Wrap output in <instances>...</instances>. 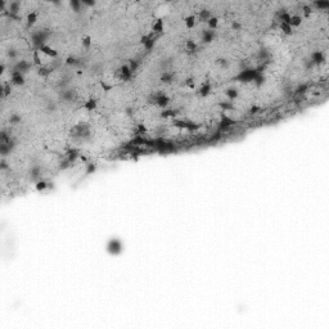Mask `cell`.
I'll use <instances>...</instances> for the list:
<instances>
[{
	"label": "cell",
	"instance_id": "6da1fadb",
	"mask_svg": "<svg viewBox=\"0 0 329 329\" xmlns=\"http://www.w3.org/2000/svg\"><path fill=\"white\" fill-rule=\"evenodd\" d=\"M50 36V32L46 30H39V31H34L31 34V41H32V45L35 48V50H40V49L46 45L48 39Z\"/></svg>",
	"mask_w": 329,
	"mask_h": 329
},
{
	"label": "cell",
	"instance_id": "7a4b0ae2",
	"mask_svg": "<svg viewBox=\"0 0 329 329\" xmlns=\"http://www.w3.org/2000/svg\"><path fill=\"white\" fill-rule=\"evenodd\" d=\"M71 136L76 139H86L90 136V127L86 123H77L71 130Z\"/></svg>",
	"mask_w": 329,
	"mask_h": 329
},
{
	"label": "cell",
	"instance_id": "3957f363",
	"mask_svg": "<svg viewBox=\"0 0 329 329\" xmlns=\"http://www.w3.org/2000/svg\"><path fill=\"white\" fill-rule=\"evenodd\" d=\"M257 71H256V68H246V70H242L240 71V73L238 76H235V80H237V81H239V82H243V84H246V82H251V81H253L254 79H256V76H257Z\"/></svg>",
	"mask_w": 329,
	"mask_h": 329
},
{
	"label": "cell",
	"instance_id": "277c9868",
	"mask_svg": "<svg viewBox=\"0 0 329 329\" xmlns=\"http://www.w3.org/2000/svg\"><path fill=\"white\" fill-rule=\"evenodd\" d=\"M123 251V246L122 242L117 238H112L108 243H107V252L111 254V256H119Z\"/></svg>",
	"mask_w": 329,
	"mask_h": 329
},
{
	"label": "cell",
	"instance_id": "5b68a950",
	"mask_svg": "<svg viewBox=\"0 0 329 329\" xmlns=\"http://www.w3.org/2000/svg\"><path fill=\"white\" fill-rule=\"evenodd\" d=\"M151 101L153 104H156L157 107H161V108H165L170 104V98L167 97L163 91H157V93H154V94H152Z\"/></svg>",
	"mask_w": 329,
	"mask_h": 329
},
{
	"label": "cell",
	"instance_id": "8992f818",
	"mask_svg": "<svg viewBox=\"0 0 329 329\" xmlns=\"http://www.w3.org/2000/svg\"><path fill=\"white\" fill-rule=\"evenodd\" d=\"M116 75L119 76L122 81H129V80L131 79V76H133V72L130 71L129 64H122L119 70L116 71Z\"/></svg>",
	"mask_w": 329,
	"mask_h": 329
},
{
	"label": "cell",
	"instance_id": "52a82bcc",
	"mask_svg": "<svg viewBox=\"0 0 329 329\" xmlns=\"http://www.w3.org/2000/svg\"><path fill=\"white\" fill-rule=\"evenodd\" d=\"M14 147H16V141H14V139H12V140L8 141V143H4V144H0V154H2V157L5 158L7 156H9V154L13 152Z\"/></svg>",
	"mask_w": 329,
	"mask_h": 329
},
{
	"label": "cell",
	"instance_id": "ba28073f",
	"mask_svg": "<svg viewBox=\"0 0 329 329\" xmlns=\"http://www.w3.org/2000/svg\"><path fill=\"white\" fill-rule=\"evenodd\" d=\"M30 63L27 60H20V62H17V63L13 66V68H12V71H14V72H18V73H22V75H24V73H27V71L30 70Z\"/></svg>",
	"mask_w": 329,
	"mask_h": 329
},
{
	"label": "cell",
	"instance_id": "9c48e42d",
	"mask_svg": "<svg viewBox=\"0 0 329 329\" xmlns=\"http://www.w3.org/2000/svg\"><path fill=\"white\" fill-rule=\"evenodd\" d=\"M21 10V3L20 2H10L8 3V7H7V10L4 12L7 16H18Z\"/></svg>",
	"mask_w": 329,
	"mask_h": 329
},
{
	"label": "cell",
	"instance_id": "30bf717a",
	"mask_svg": "<svg viewBox=\"0 0 329 329\" xmlns=\"http://www.w3.org/2000/svg\"><path fill=\"white\" fill-rule=\"evenodd\" d=\"M28 179L34 183H38L39 180H41V169L39 165H35L30 169V172H28Z\"/></svg>",
	"mask_w": 329,
	"mask_h": 329
},
{
	"label": "cell",
	"instance_id": "8fae6325",
	"mask_svg": "<svg viewBox=\"0 0 329 329\" xmlns=\"http://www.w3.org/2000/svg\"><path fill=\"white\" fill-rule=\"evenodd\" d=\"M10 84L13 86H22L24 84V75L10 71Z\"/></svg>",
	"mask_w": 329,
	"mask_h": 329
},
{
	"label": "cell",
	"instance_id": "7c38bea8",
	"mask_svg": "<svg viewBox=\"0 0 329 329\" xmlns=\"http://www.w3.org/2000/svg\"><path fill=\"white\" fill-rule=\"evenodd\" d=\"M140 42L144 45L147 50H152L154 44H156V38H153V35H144V36H141Z\"/></svg>",
	"mask_w": 329,
	"mask_h": 329
},
{
	"label": "cell",
	"instance_id": "4fadbf2b",
	"mask_svg": "<svg viewBox=\"0 0 329 329\" xmlns=\"http://www.w3.org/2000/svg\"><path fill=\"white\" fill-rule=\"evenodd\" d=\"M310 60H311L315 66H319V64H323L325 62V55H324V53H323V52L316 50V52H313L311 53Z\"/></svg>",
	"mask_w": 329,
	"mask_h": 329
},
{
	"label": "cell",
	"instance_id": "5bb4252c",
	"mask_svg": "<svg viewBox=\"0 0 329 329\" xmlns=\"http://www.w3.org/2000/svg\"><path fill=\"white\" fill-rule=\"evenodd\" d=\"M215 39V32L212 30H203L201 35V40L203 44H211Z\"/></svg>",
	"mask_w": 329,
	"mask_h": 329
},
{
	"label": "cell",
	"instance_id": "9a60e30c",
	"mask_svg": "<svg viewBox=\"0 0 329 329\" xmlns=\"http://www.w3.org/2000/svg\"><path fill=\"white\" fill-rule=\"evenodd\" d=\"M39 52L44 53L45 55H48V57H52V58H55V57H58V52L55 50V49H53L52 46H49L48 44H46V45H44V46H42V48L40 49Z\"/></svg>",
	"mask_w": 329,
	"mask_h": 329
},
{
	"label": "cell",
	"instance_id": "2e32d148",
	"mask_svg": "<svg viewBox=\"0 0 329 329\" xmlns=\"http://www.w3.org/2000/svg\"><path fill=\"white\" fill-rule=\"evenodd\" d=\"M66 157L68 158V161H70L71 163H73L80 157V152H79V149H76V148H72V149H68L66 152Z\"/></svg>",
	"mask_w": 329,
	"mask_h": 329
},
{
	"label": "cell",
	"instance_id": "e0dca14e",
	"mask_svg": "<svg viewBox=\"0 0 329 329\" xmlns=\"http://www.w3.org/2000/svg\"><path fill=\"white\" fill-rule=\"evenodd\" d=\"M60 97L66 102H72L76 99V91L75 90H64V91H62Z\"/></svg>",
	"mask_w": 329,
	"mask_h": 329
},
{
	"label": "cell",
	"instance_id": "ac0fdd59",
	"mask_svg": "<svg viewBox=\"0 0 329 329\" xmlns=\"http://www.w3.org/2000/svg\"><path fill=\"white\" fill-rule=\"evenodd\" d=\"M174 77H175V75H174L172 72H162V75H161V82L171 84L174 81Z\"/></svg>",
	"mask_w": 329,
	"mask_h": 329
},
{
	"label": "cell",
	"instance_id": "d6986e66",
	"mask_svg": "<svg viewBox=\"0 0 329 329\" xmlns=\"http://www.w3.org/2000/svg\"><path fill=\"white\" fill-rule=\"evenodd\" d=\"M97 105H98V103H97L95 99L90 98V99H88V101L84 103V108H85L86 111H89V112H93V111L97 108Z\"/></svg>",
	"mask_w": 329,
	"mask_h": 329
},
{
	"label": "cell",
	"instance_id": "ffe728a7",
	"mask_svg": "<svg viewBox=\"0 0 329 329\" xmlns=\"http://www.w3.org/2000/svg\"><path fill=\"white\" fill-rule=\"evenodd\" d=\"M225 95H226V98L229 99V101H234V99L238 98L239 93L235 88H229V89L225 90Z\"/></svg>",
	"mask_w": 329,
	"mask_h": 329
},
{
	"label": "cell",
	"instance_id": "44dd1931",
	"mask_svg": "<svg viewBox=\"0 0 329 329\" xmlns=\"http://www.w3.org/2000/svg\"><path fill=\"white\" fill-rule=\"evenodd\" d=\"M152 30H153V34H161L163 31V21L162 20L154 21L153 26H152Z\"/></svg>",
	"mask_w": 329,
	"mask_h": 329
},
{
	"label": "cell",
	"instance_id": "7402d4cb",
	"mask_svg": "<svg viewBox=\"0 0 329 329\" xmlns=\"http://www.w3.org/2000/svg\"><path fill=\"white\" fill-rule=\"evenodd\" d=\"M70 7H71V9L73 12H75V13H80V12H81L82 3L79 2V0H71V2H70Z\"/></svg>",
	"mask_w": 329,
	"mask_h": 329
},
{
	"label": "cell",
	"instance_id": "603a6c76",
	"mask_svg": "<svg viewBox=\"0 0 329 329\" xmlns=\"http://www.w3.org/2000/svg\"><path fill=\"white\" fill-rule=\"evenodd\" d=\"M210 93H211V84H210V82L203 84V85H202V88L199 89V95L204 98V97L210 95Z\"/></svg>",
	"mask_w": 329,
	"mask_h": 329
},
{
	"label": "cell",
	"instance_id": "cb8c5ba5",
	"mask_svg": "<svg viewBox=\"0 0 329 329\" xmlns=\"http://www.w3.org/2000/svg\"><path fill=\"white\" fill-rule=\"evenodd\" d=\"M36 21H38V14H36V12H31V13L27 14V26L28 27L34 26Z\"/></svg>",
	"mask_w": 329,
	"mask_h": 329
},
{
	"label": "cell",
	"instance_id": "d4e9b609",
	"mask_svg": "<svg viewBox=\"0 0 329 329\" xmlns=\"http://www.w3.org/2000/svg\"><path fill=\"white\" fill-rule=\"evenodd\" d=\"M185 27L187 28H193L196 26V16H188V17H185Z\"/></svg>",
	"mask_w": 329,
	"mask_h": 329
},
{
	"label": "cell",
	"instance_id": "484cf974",
	"mask_svg": "<svg viewBox=\"0 0 329 329\" xmlns=\"http://www.w3.org/2000/svg\"><path fill=\"white\" fill-rule=\"evenodd\" d=\"M301 23H302V18L300 16L296 14V16H292L291 17V22H289L291 27H298Z\"/></svg>",
	"mask_w": 329,
	"mask_h": 329
},
{
	"label": "cell",
	"instance_id": "4316f807",
	"mask_svg": "<svg viewBox=\"0 0 329 329\" xmlns=\"http://www.w3.org/2000/svg\"><path fill=\"white\" fill-rule=\"evenodd\" d=\"M219 107L222 109V111H234L235 107L232 102H220L219 103Z\"/></svg>",
	"mask_w": 329,
	"mask_h": 329
},
{
	"label": "cell",
	"instance_id": "83f0119b",
	"mask_svg": "<svg viewBox=\"0 0 329 329\" xmlns=\"http://www.w3.org/2000/svg\"><path fill=\"white\" fill-rule=\"evenodd\" d=\"M35 189L38 192H44L48 189V183L45 180H39V181L35 184Z\"/></svg>",
	"mask_w": 329,
	"mask_h": 329
},
{
	"label": "cell",
	"instance_id": "f1b7e54d",
	"mask_svg": "<svg viewBox=\"0 0 329 329\" xmlns=\"http://www.w3.org/2000/svg\"><path fill=\"white\" fill-rule=\"evenodd\" d=\"M21 121H22V119H21L20 115L12 113L9 116V123H10V125H18V123H21Z\"/></svg>",
	"mask_w": 329,
	"mask_h": 329
},
{
	"label": "cell",
	"instance_id": "f546056e",
	"mask_svg": "<svg viewBox=\"0 0 329 329\" xmlns=\"http://www.w3.org/2000/svg\"><path fill=\"white\" fill-rule=\"evenodd\" d=\"M185 48H187L188 52H196L198 46H197V42L194 40H187V42H185Z\"/></svg>",
	"mask_w": 329,
	"mask_h": 329
},
{
	"label": "cell",
	"instance_id": "4dcf8cb0",
	"mask_svg": "<svg viewBox=\"0 0 329 329\" xmlns=\"http://www.w3.org/2000/svg\"><path fill=\"white\" fill-rule=\"evenodd\" d=\"M177 115V111L175 109H165L162 113H161V117L163 119H169V117H175Z\"/></svg>",
	"mask_w": 329,
	"mask_h": 329
},
{
	"label": "cell",
	"instance_id": "1f68e13d",
	"mask_svg": "<svg viewBox=\"0 0 329 329\" xmlns=\"http://www.w3.org/2000/svg\"><path fill=\"white\" fill-rule=\"evenodd\" d=\"M71 165H72V163L70 162V161H68V158L64 157V158H62V161L59 162V169H60L62 171H63V170H67V169H70V167H71Z\"/></svg>",
	"mask_w": 329,
	"mask_h": 329
},
{
	"label": "cell",
	"instance_id": "d6a6232c",
	"mask_svg": "<svg viewBox=\"0 0 329 329\" xmlns=\"http://www.w3.org/2000/svg\"><path fill=\"white\" fill-rule=\"evenodd\" d=\"M211 17H212V16H211V12H210L208 9H202V10L199 12V18H201L202 21H206V22H207Z\"/></svg>",
	"mask_w": 329,
	"mask_h": 329
},
{
	"label": "cell",
	"instance_id": "836d02e7",
	"mask_svg": "<svg viewBox=\"0 0 329 329\" xmlns=\"http://www.w3.org/2000/svg\"><path fill=\"white\" fill-rule=\"evenodd\" d=\"M12 138H10V135L5 131V130H3L2 134H0V144H4V143H8L10 141Z\"/></svg>",
	"mask_w": 329,
	"mask_h": 329
},
{
	"label": "cell",
	"instance_id": "e575fe53",
	"mask_svg": "<svg viewBox=\"0 0 329 329\" xmlns=\"http://www.w3.org/2000/svg\"><path fill=\"white\" fill-rule=\"evenodd\" d=\"M207 24H208L210 30H215L217 26H219V20H217L216 17H211L210 20L207 21Z\"/></svg>",
	"mask_w": 329,
	"mask_h": 329
},
{
	"label": "cell",
	"instance_id": "d590c367",
	"mask_svg": "<svg viewBox=\"0 0 329 329\" xmlns=\"http://www.w3.org/2000/svg\"><path fill=\"white\" fill-rule=\"evenodd\" d=\"M265 75L264 73H257V76H256V79L253 80L254 81V84H256V86H261V85H264V82H265Z\"/></svg>",
	"mask_w": 329,
	"mask_h": 329
},
{
	"label": "cell",
	"instance_id": "8d00e7d4",
	"mask_svg": "<svg viewBox=\"0 0 329 329\" xmlns=\"http://www.w3.org/2000/svg\"><path fill=\"white\" fill-rule=\"evenodd\" d=\"M129 67H130V71H131L133 73L138 71V68H139V60L138 59H131L130 60V63H129Z\"/></svg>",
	"mask_w": 329,
	"mask_h": 329
},
{
	"label": "cell",
	"instance_id": "74e56055",
	"mask_svg": "<svg viewBox=\"0 0 329 329\" xmlns=\"http://www.w3.org/2000/svg\"><path fill=\"white\" fill-rule=\"evenodd\" d=\"M81 42H82V46H84L85 49H90V46H91V36H89V35L84 36L82 40H81Z\"/></svg>",
	"mask_w": 329,
	"mask_h": 329
},
{
	"label": "cell",
	"instance_id": "f35d334b",
	"mask_svg": "<svg viewBox=\"0 0 329 329\" xmlns=\"http://www.w3.org/2000/svg\"><path fill=\"white\" fill-rule=\"evenodd\" d=\"M97 171V165L95 163H88L86 165V170H85V174L86 175H91Z\"/></svg>",
	"mask_w": 329,
	"mask_h": 329
},
{
	"label": "cell",
	"instance_id": "ab89813d",
	"mask_svg": "<svg viewBox=\"0 0 329 329\" xmlns=\"http://www.w3.org/2000/svg\"><path fill=\"white\" fill-rule=\"evenodd\" d=\"M280 30L285 35H292V27H291V24H288V23H280Z\"/></svg>",
	"mask_w": 329,
	"mask_h": 329
},
{
	"label": "cell",
	"instance_id": "60d3db41",
	"mask_svg": "<svg viewBox=\"0 0 329 329\" xmlns=\"http://www.w3.org/2000/svg\"><path fill=\"white\" fill-rule=\"evenodd\" d=\"M216 64L219 66V67H221V68H228L229 67V60L228 59H225V58H219L216 60Z\"/></svg>",
	"mask_w": 329,
	"mask_h": 329
},
{
	"label": "cell",
	"instance_id": "b9f144b4",
	"mask_svg": "<svg viewBox=\"0 0 329 329\" xmlns=\"http://www.w3.org/2000/svg\"><path fill=\"white\" fill-rule=\"evenodd\" d=\"M234 123V121H232L230 119H224L221 121V123H220V129H222V130H225V129H228L229 126H232Z\"/></svg>",
	"mask_w": 329,
	"mask_h": 329
},
{
	"label": "cell",
	"instance_id": "7bdbcfd3",
	"mask_svg": "<svg viewBox=\"0 0 329 329\" xmlns=\"http://www.w3.org/2000/svg\"><path fill=\"white\" fill-rule=\"evenodd\" d=\"M32 60H34L35 64H38V66L41 67V58L39 55V50H34L32 52Z\"/></svg>",
	"mask_w": 329,
	"mask_h": 329
},
{
	"label": "cell",
	"instance_id": "ee69618b",
	"mask_svg": "<svg viewBox=\"0 0 329 329\" xmlns=\"http://www.w3.org/2000/svg\"><path fill=\"white\" fill-rule=\"evenodd\" d=\"M79 62H80V60H79L77 58H75V57H72V55H70V57L66 59V64H67V66H77V64H80Z\"/></svg>",
	"mask_w": 329,
	"mask_h": 329
},
{
	"label": "cell",
	"instance_id": "f6af8a7d",
	"mask_svg": "<svg viewBox=\"0 0 329 329\" xmlns=\"http://www.w3.org/2000/svg\"><path fill=\"white\" fill-rule=\"evenodd\" d=\"M313 5L319 9H327V8H329V2H315V3H313Z\"/></svg>",
	"mask_w": 329,
	"mask_h": 329
},
{
	"label": "cell",
	"instance_id": "bcb514c9",
	"mask_svg": "<svg viewBox=\"0 0 329 329\" xmlns=\"http://www.w3.org/2000/svg\"><path fill=\"white\" fill-rule=\"evenodd\" d=\"M307 88H309V85H307V84L300 85L298 88H297V90H296V95H303V94H305V93H306Z\"/></svg>",
	"mask_w": 329,
	"mask_h": 329
},
{
	"label": "cell",
	"instance_id": "7dc6e473",
	"mask_svg": "<svg viewBox=\"0 0 329 329\" xmlns=\"http://www.w3.org/2000/svg\"><path fill=\"white\" fill-rule=\"evenodd\" d=\"M12 84H4L3 85V97H8L12 93Z\"/></svg>",
	"mask_w": 329,
	"mask_h": 329
},
{
	"label": "cell",
	"instance_id": "c3c4849f",
	"mask_svg": "<svg viewBox=\"0 0 329 329\" xmlns=\"http://www.w3.org/2000/svg\"><path fill=\"white\" fill-rule=\"evenodd\" d=\"M7 55H8V58H9V59H16V58L18 57V52L14 48H10V49H8Z\"/></svg>",
	"mask_w": 329,
	"mask_h": 329
},
{
	"label": "cell",
	"instance_id": "681fc988",
	"mask_svg": "<svg viewBox=\"0 0 329 329\" xmlns=\"http://www.w3.org/2000/svg\"><path fill=\"white\" fill-rule=\"evenodd\" d=\"M268 55H269V53H268V50H266V49H261V50L258 52V59H261V60H266L268 59Z\"/></svg>",
	"mask_w": 329,
	"mask_h": 329
},
{
	"label": "cell",
	"instance_id": "f907efd6",
	"mask_svg": "<svg viewBox=\"0 0 329 329\" xmlns=\"http://www.w3.org/2000/svg\"><path fill=\"white\" fill-rule=\"evenodd\" d=\"M50 72H52V71H50V70H48L46 67H40V68H39V75H40V76H48Z\"/></svg>",
	"mask_w": 329,
	"mask_h": 329
},
{
	"label": "cell",
	"instance_id": "816d5d0a",
	"mask_svg": "<svg viewBox=\"0 0 329 329\" xmlns=\"http://www.w3.org/2000/svg\"><path fill=\"white\" fill-rule=\"evenodd\" d=\"M0 169H2L3 171H5V170H8V169H9L8 162L5 161V158H2V161H0Z\"/></svg>",
	"mask_w": 329,
	"mask_h": 329
},
{
	"label": "cell",
	"instance_id": "f5cc1de1",
	"mask_svg": "<svg viewBox=\"0 0 329 329\" xmlns=\"http://www.w3.org/2000/svg\"><path fill=\"white\" fill-rule=\"evenodd\" d=\"M303 14H305L306 18L311 14V7L310 5H303Z\"/></svg>",
	"mask_w": 329,
	"mask_h": 329
},
{
	"label": "cell",
	"instance_id": "db71d44e",
	"mask_svg": "<svg viewBox=\"0 0 329 329\" xmlns=\"http://www.w3.org/2000/svg\"><path fill=\"white\" fill-rule=\"evenodd\" d=\"M101 85H102V89H103V91H104V93H108L111 89L113 88L112 85H107L105 82H101Z\"/></svg>",
	"mask_w": 329,
	"mask_h": 329
},
{
	"label": "cell",
	"instance_id": "11a10c76",
	"mask_svg": "<svg viewBox=\"0 0 329 329\" xmlns=\"http://www.w3.org/2000/svg\"><path fill=\"white\" fill-rule=\"evenodd\" d=\"M185 85L189 86V88H193V86H194V79L193 77L187 79V80H185Z\"/></svg>",
	"mask_w": 329,
	"mask_h": 329
},
{
	"label": "cell",
	"instance_id": "9f6ffc18",
	"mask_svg": "<svg viewBox=\"0 0 329 329\" xmlns=\"http://www.w3.org/2000/svg\"><path fill=\"white\" fill-rule=\"evenodd\" d=\"M240 23L239 22H237V21H234L233 23H232V30H234V31H239L240 30Z\"/></svg>",
	"mask_w": 329,
	"mask_h": 329
},
{
	"label": "cell",
	"instance_id": "6f0895ef",
	"mask_svg": "<svg viewBox=\"0 0 329 329\" xmlns=\"http://www.w3.org/2000/svg\"><path fill=\"white\" fill-rule=\"evenodd\" d=\"M82 5H85V7H94L95 5V2H86V0H84V2H81Z\"/></svg>",
	"mask_w": 329,
	"mask_h": 329
},
{
	"label": "cell",
	"instance_id": "680465c9",
	"mask_svg": "<svg viewBox=\"0 0 329 329\" xmlns=\"http://www.w3.org/2000/svg\"><path fill=\"white\" fill-rule=\"evenodd\" d=\"M258 111H260V108L257 107V105H253V107L250 109V113H251V115H254V113H257Z\"/></svg>",
	"mask_w": 329,
	"mask_h": 329
},
{
	"label": "cell",
	"instance_id": "91938a15",
	"mask_svg": "<svg viewBox=\"0 0 329 329\" xmlns=\"http://www.w3.org/2000/svg\"><path fill=\"white\" fill-rule=\"evenodd\" d=\"M55 108H57V107H55L54 102H50V103H49V105H48V111H52V112H54Z\"/></svg>",
	"mask_w": 329,
	"mask_h": 329
},
{
	"label": "cell",
	"instance_id": "94428289",
	"mask_svg": "<svg viewBox=\"0 0 329 329\" xmlns=\"http://www.w3.org/2000/svg\"><path fill=\"white\" fill-rule=\"evenodd\" d=\"M138 130H139V134H144L147 131V129L144 125H138Z\"/></svg>",
	"mask_w": 329,
	"mask_h": 329
},
{
	"label": "cell",
	"instance_id": "6125c7cd",
	"mask_svg": "<svg viewBox=\"0 0 329 329\" xmlns=\"http://www.w3.org/2000/svg\"><path fill=\"white\" fill-rule=\"evenodd\" d=\"M314 66H315V64L313 63L311 60H309V62H306V63H305V67H306V70H311V68H313Z\"/></svg>",
	"mask_w": 329,
	"mask_h": 329
},
{
	"label": "cell",
	"instance_id": "be15d7a7",
	"mask_svg": "<svg viewBox=\"0 0 329 329\" xmlns=\"http://www.w3.org/2000/svg\"><path fill=\"white\" fill-rule=\"evenodd\" d=\"M125 112H126V115H127L129 117H131V116L134 115V109L129 107V108H126V111H125Z\"/></svg>",
	"mask_w": 329,
	"mask_h": 329
},
{
	"label": "cell",
	"instance_id": "e7e4bbea",
	"mask_svg": "<svg viewBox=\"0 0 329 329\" xmlns=\"http://www.w3.org/2000/svg\"><path fill=\"white\" fill-rule=\"evenodd\" d=\"M4 71H5V64L2 63V66H0V73H4Z\"/></svg>",
	"mask_w": 329,
	"mask_h": 329
},
{
	"label": "cell",
	"instance_id": "03108f58",
	"mask_svg": "<svg viewBox=\"0 0 329 329\" xmlns=\"http://www.w3.org/2000/svg\"><path fill=\"white\" fill-rule=\"evenodd\" d=\"M48 189H54V184L53 183H48Z\"/></svg>",
	"mask_w": 329,
	"mask_h": 329
}]
</instances>
